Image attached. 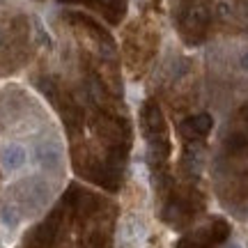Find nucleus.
Listing matches in <instances>:
<instances>
[{
	"label": "nucleus",
	"mask_w": 248,
	"mask_h": 248,
	"mask_svg": "<svg viewBox=\"0 0 248 248\" xmlns=\"http://www.w3.org/2000/svg\"><path fill=\"white\" fill-rule=\"evenodd\" d=\"M142 131L150 140L152 147V163L154 166H161L163 161L168 159V136H166V120H163V113L156 104H147L145 110H142Z\"/></svg>",
	"instance_id": "f257e3e1"
},
{
	"label": "nucleus",
	"mask_w": 248,
	"mask_h": 248,
	"mask_svg": "<svg viewBox=\"0 0 248 248\" xmlns=\"http://www.w3.org/2000/svg\"><path fill=\"white\" fill-rule=\"evenodd\" d=\"M64 212H67V207H64V202H60V207H55L37 228L30 230V234H28V239H26V246L28 248H53L55 241L60 239V234H62Z\"/></svg>",
	"instance_id": "f03ea898"
},
{
	"label": "nucleus",
	"mask_w": 248,
	"mask_h": 248,
	"mask_svg": "<svg viewBox=\"0 0 248 248\" xmlns=\"http://www.w3.org/2000/svg\"><path fill=\"white\" fill-rule=\"evenodd\" d=\"M230 237V223L225 218H214L209 225L184 234L175 248H216Z\"/></svg>",
	"instance_id": "7ed1b4c3"
},
{
	"label": "nucleus",
	"mask_w": 248,
	"mask_h": 248,
	"mask_svg": "<svg viewBox=\"0 0 248 248\" xmlns=\"http://www.w3.org/2000/svg\"><path fill=\"white\" fill-rule=\"evenodd\" d=\"M200 195L195 193H175L166 200V207H163V221H168L170 225L175 228H182L186 223L193 221V216L200 212Z\"/></svg>",
	"instance_id": "20e7f679"
},
{
	"label": "nucleus",
	"mask_w": 248,
	"mask_h": 248,
	"mask_svg": "<svg viewBox=\"0 0 248 248\" xmlns=\"http://www.w3.org/2000/svg\"><path fill=\"white\" fill-rule=\"evenodd\" d=\"M209 7L202 2H195L191 7H186V12L182 14V30L184 35H198V39L204 35V30L209 26Z\"/></svg>",
	"instance_id": "39448f33"
},
{
	"label": "nucleus",
	"mask_w": 248,
	"mask_h": 248,
	"mask_svg": "<svg viewBox=\"0 0 248 248\" xmlns=\"http://www.w3.org/2000/svg\"><path fill=\"white\" fill-rule=\"evenodd\" d=\"M214 129V120L209 113H198V115L186 117L184 122L179 124V131L188 142L202 140L204 136H209V131Z\"/></svg>",
	"instance_id": "423d86ee"
},
{
	"label": "nucleus",
	"mask_w": 248,
	"mask_h": 248,
	"mask_svg": "<svg viewBox=\"0 0 248 248\" xmlns=\"http://www.w3.org/2000/svg\"><path fill=\"white\" fill-rule=\"evenodd\" d=\"M28 161V154H26V150L21 147V145H7L5 150H2V166L7 170H18L23 163Z\"/></svg>",
	"instance_id": "0eeeda50"
},
{
	"label": "nucleus",
	"mask_w": 248,
	"mask_h": 248,
	"mask_svg": "<svg viewBox=\"0 0 248 248\" xmlns=\"http://www.w3.org/2000/svg\"><path fill=\"white\" fill-rule=\"evenodd\" d=\"M99 5L104 9V14L110 16V21H120V14L124 12L126 0H99Z\"/></svg>",
	"instance_id": "6e6552de"
},
{
	"label": "nucleus",
	"mask_w": 248,
	"mask_h": 248,
	"mask_svg": "<svg viewBox=\"0 0 248 248\" xmlns=\"http://www.w3.org/2000/svg\"><path fill=\"white\" fill-rule=\"evenodd\" d=\"M37 156H39L42 163L48 166V163H55V161H58V150H55L51 142H44V145H39V147H37Z\"/></svg>",
	"instance_id": "1a4fd4ad"
},
{
	"label": "nucleus",
	"mask_w": 248,
	"mask_h": 248,
	"mask_svg": "<svg viewBox=\"0 0 248 248\" xmlns=\"http://www.w3.org/2000/svg\"><path fill=\"white\" fill-rule=\"evenodd\" d=\"M239 64H241V69H244V71H248V51L239 58Z\"/></svg>",
	"instance_id": "9d476101"
},
{
	"label": "nucleus",
	"mask_w": 248,
	"mask_h": 248,
	"mask_svg": "<svg viewBox=\"0 0 248 248\" xmlns=\"http://www.w3.org/2000/svg\"><path fill=\"white\" fill-rule=\"evenodd\" d=\"M0 44H2V35H0Z\"/></svg>",
	"instance_id": "9b49d317"
}]
</instances>
